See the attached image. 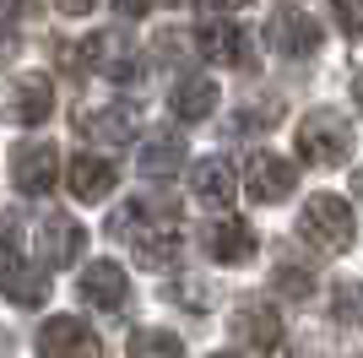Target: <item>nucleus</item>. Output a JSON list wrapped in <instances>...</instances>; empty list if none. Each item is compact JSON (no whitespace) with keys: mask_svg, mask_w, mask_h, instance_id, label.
<instances>
[{"mask_svg":"<svg viewBox=\"0 0 363 358\" xmlns=\"http://www.w3.org/2000/svg\"><path fill=\"white\" fill-rule=\"evenodd\" d=\"M196 49L206 60H217V65H239V60H244V33L228 28V22H212V28L196 33Z\"/></svg>","mask_w":363,"mask_h":358,"instance_id":"nucleus-12","label":"nucleus"},{"mask_svg":"<svg viewBox=\"0 0 363 358\" xmlns=\"http://www.w3.org/2000/svg\"><path fill=\"white\" fill-rule=\"evenodd\" d=\"M92 136H98V141H114V147L130 141V136H136V109H108V114H98Z\"/></svg>","mask_w":363,"mask_h":358,"instance_id":"nucleus-16","label":"nucleus"},{"mask_svg":"<svg viewBox=\"0 0 363 358\" xmlns=\"http://www.w3.org/2000/svg\"><path fill=\"white\" fill-rule=\"evenodd\" d=\"M49 104H55V92H49L44 76H28V82H16V87L6 92V109H11L22 125H38V119L49 114Z\"/></svg>","mask_w":363,"mask_h":358,"instance_id":"nucleus-9","label":"nucleus"},{"mask_svg":"<svg viewBox=\"0 0 363 358\" xmlns=\"http://www.w3.org/2000/svg\"><path fill=\"white\" fill-rule=\"evenodd\" d=\"M60 6H65V11H87L92 0H60Z\"/></svg>","mask_w":363,"mask_h":358,"instance_id":"nucleus-23","label":"nucleus"},{"mask_svg":"<svg viewBox=\"0 0 363 358\" xmlns=\"http://www.w3.org/2000/svg\"><path fill=\"white\" fill-rule=\"evenodd\" d=\"M38 255H44V261H76V255H82V228H76L71 217H49L44 239H38Z\"/></svg>","mask_w":363,"mask_h":358,"instance_id":"nucleus-13","label":"nucleus"},{"mask_svg":"<svg viewBox=\"0 0 363 358\" xmlns=\"http://www.w3.org/2000/svg\"><path fill=\"white\" fill-rule=\"evenodd\" d=\"M179 158H184V141H179V136H163V141H152V147H147L141 163H147V174H174Z\"/></svg>","mask_w":363,"mask_h":358,"instance_id":"nucleus-18","label":"nucleus"},{"mask_svg":"<svg viewBox=\"0 0 363 358\" xmlns=\"http://www.w3.org/2000/svg\"><path fill=\"white\" fill-rule=\"evenodd\" d=\"M38 353L44 358H104V347H98V337H92L82 320L60 315V320H49V326L38 331Z\"/></svg>","mask_w":363,"mask_h":358,"instance_id":"nucleus-3","label":"nucleus"},{"mask_svg":"<svg viewBox=\"0 0 363 358\" xmlns=\"http://www.w3.org/2000/svg\"><path fill=\"white\" fill-rule=\"evenodd\" d=\"M212 358H239V353H212Z\"/></svg>","mask_w":363,"mask_h":358,"instance_id":"nucleus-24","label":"nucleus"},{"mask_svg":"<svg viewBox=\"0 0 363 358\" xmlns=\"http://www.w3.org/2000/svg\"><path fill=\"white\" fill-rule=\"evenodd\" d=\"M206 6H217V11H233V6H250V0H206Z\"/></svg>","mask_w":363,"mask_h":358,"instance_id":"nucleus-21","label":"nucleus"},{"mask_svg":"<svg viewBox=\"0 0 363 358\" xmlns=\"http://www.w3.org/2000/svg\"><path fill=\"white\" fill-rule=\"evenodd\" d=\"M217 109V82H206V76H190L179 87V98H174V114L179 119H201Z\"/></svg>","mask_w":363,"mask_h":358,"instance_id":"nucleus-15","label":"nucleus"},{"mask_svg":"<svg viewBox=\"0 0 363 358\" xmlns=\"http://www.w3.org/2000/svg\"><path fill=\"white\" fill-rule=\"evenodd\" d=\"M352 98H358V109H363V71L352 76Z\"/></svg>","mask_w":363,"mask_h":358,"instance_id":"nucleus-22","label":"nucleus"},{"mask_svg":"<svg viewBox=\"0 0 363 358\" xmlns=\"http://www.w3.org/2000/svg\"><path fill=\"white\" fill-rule=\"evenodd\" d=\"M22 16V0H0V22H16Z\"/></svg>","mask_w":363,"mask_h":358,"instance_id":"nucleus-20","label":"nucleus"},{"mask_svg":"<svg viewBox=\"0 0 363 358\" xmlns=\"http://www.w3.org/2000/svg\"><path fill=\"white\" fill-rule=\"evenodd\" d=\"M71 190L82 195V201H98L104 190H114V163H104V158H76L71 163Z\"/></svg>","mask_w":363,"mask_h":358,"instance_id":"nucleus-14","label":"nucleus"},{"mask_svg":"<svg viewBox=\"0 0 363 358\" xmlns=\"http://www.w3.org/2000/svg\"><path fill=\"white\" fill-rule=\"evenodd\" d=\"M347 152H352V131L342 125V119L315 114V119H303V125H298V158H303V163L331 168V163H342Z\"/></svg>","mask_w":363,"mask_h":358,"instance_id":"nucleus-2","label":"nucleus"},{"mask_svg":"<svg viewBox=\"0 0 363 358\" xmlns=\"http://www.w3.org/2000/svg\"><path fill=\"white\" fill-rule=\"evenodd\" d=\"M336 6V22L347 28V38H363V0H331Z\"/></svg>","mask_w":363,"mask_h":358,"instance_id":"nucleus-19","label":"nucleus"},{"mask_svg":"<svg viewBox=\"0 0 363 358\" xmlns=\"http://www.w3.org/2000/svg\"><path fill=\"white\" fill-rule=\"evenodd\" d=\"M272 38L282 55H315L320 49V22L315 16H303V11H282L272 22Z\"/></svg>","mask_w":363,"mask_h":358,"instance_id":"nucleus-5","label":"nucleus"},{"mask_svg":"<svg viewBox=\"0 0 363 358\" xmlns=\"http://www.w3.org/2000/svg\"><path fill=\"white\" fill-rule=\"evenodd\" d=\"M293 179H298V168H293L288 158L260 152L255 163L244 168V195H250V201H282V195L293 190Z\"/></svg>","mask_w":363,"mask_h":358,"instance_id":"nucleus-4","label":"nucleus"},{"mask_svg":"<svg viewBox=\"0 0 363 358\" xmlns=\"http://www.w3.org/2000/svg\"><path fill=\"white\" fill-rule=\"evenodd\" d=\"M298 234L325 255L347 250L352 244V207L342 195H309V207H303V217H298Z\"/></svg>","mask_w":363,"mask_h":358,"instance_id":"nucleus-1","label":"nucleus"},{"mask_svg":"<svg viewBox=\"0 0 363 358\" xmlns=\"http://www.w3.org/2000/svg\"><path fill=\"white\" fill-rule=\"evenodd\" d=\"M55 163H60V152L49 147V141H38V147H22L16 152V179H22V190H33V195H44L49 185H55Z\"/></svg>","mask_w":363,"mask_h":358,"instance_id":"nucleus-6","label":"nucleus"},{"mask_svg":"<svg viewBox=\"0 0 363 358\" xmlns=\"http://www.w3.org/2000/svg\"><path fill=\"white\" fill-rule=\"evenodd\" d=\"M130 358H184V347H179V337H168V331H136Z\"/></svg>","mask_w":363,"mask_h":358,"instance_id":"nucleus-17","label":"nucleus"},{"mask_svg":"<svg viewBox=\"0 0 363 358\" xmlns=\"http://www.w3.org/2000/svg\"><path fill=\"white\" fill-rule=\"evenodd\" d=\"M82 298H92L98 310H120L125 304V271L114 261H92L87 277H82Z\"/></svg>","mask_w":363,"mask_h":358,"instance_id":"nucleus-7","label":"nucleus"},{"mask_svg":"<svg viewBox=\"0 0 363 358\" xmlns=\"http://www.w3.org/2000/svg\"><path fill=\"white\" fill-rule=\"evenodd\" d=\"M233 190H239V179H233V168H228V163H217V158L196 163V195L206 201V207L223 212L228 201H233Z\"/></svg>","mask_w":363,"mask_h":358,"instance_id":"nucleus-11","label":"nucleus"},{"mask_svg":"<svg viewBox=\"0 0 363 358\" xmlns=\"http://www.w3.org/2000/svg\"><path fill=\"white\" fill-rule=\"evenodd\" d=\"M206 250H212L217 261H244V255L255 250V234H250L239 217H217L212 234H206Z\"/></svg>","mask_w":363,"mask_h":358,"instance_id":"nucleus-10","label":"nucleus"},{"mask_svg":"<svg viewBox=\"0 0 363 358\" xmlns=\"http://www.w3.org/2000/svg\"><path fill=\"white\" fill-rule=\"evenodd\" d=\"M239 337L250 347H260V353H272L277 342H282V320H277L272 304H244L239 310Z\"/></svg>","mask_w":363,"mask_h":358,"instance_id":"nucleus-8","label":"nucleus"}]
</instances>
